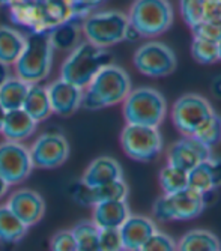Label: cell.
Masks as SVG:
<instances>
[{
  "mask_svg": "<svg viewBox=\"0 0 221 251\" xmlns=\"http://www.w3.org/2000/svg\"><path fill=\"white\" fill-rule=\"evenodd\" d=\"M27 230L29 227L6 204L0 206V242L15 244L26 236Z\"/></svg>",
  "mask_w": 221,
  "mask_h": 251,
  "instance_id": "cell-21",
  "label": "cell"
},
{
  "mask_svg": "<svg viewBox=\"0 0 221 251\" xmlns=\"http://www.w3.org/2000/svg\"><path fill=\"white\" fill-rule=\"evenodd\" d=\"M174 53L161 42H147L136 51L134 66L147 77H166L176 70Z\"/></svg>",
  "mask_w": 221,
  "mask_h": 251,
  "instance_id": "cell-10",
  "label": "cell"
},
{
  "mask_svg": "<svg viewBox=\"0 0 221 251\" xmlns=\"http://www.w3.org/2000/svg\"><path fill=\"white\" fill-rule=\"evenodd\" d=\"M9 78H11V75H9V65H5V63L0 62V86H2Z\"/></svg>",
  "mask_w": 221,
  "mask_h": 251,
  "instance_id": "cell-39",
  "label": "cell"
},
{
  "mask_svg": "<svg viewBox=\"0 0 221 251\" xmlns=\"http://www.w3.org/2000/svg\"><path fill=\"white\" fill-rule=\"evenodd\" d=\"M211 92L217 100H221V75H217L211 83Z\"/></svg>",
  "mask_w": 221,
  "mask_h": 251,
  "instance_id": "cell-38",
  "label": "cell"
},
{
  "mask_svg": "<svg viewBox=\"0 0 221 251\" xmlns=\"http://www.w3.org/2000/svg\"><path fill=\"white\" fill-rule=\"evenodd\" d=\"M129 215L126 200L101 201L94 204L92 221L98 229H119Z\"/></svg>",
  "mask_w": 221,
  "mask_h": 251,
  "instance_id": "cell-18",
  "label": "cell"
},
{
  "mask_svg": "<svg viewBox=\"0 0 221 251\" xmlns=\"http://www.w3.org/2000/svg\"><path fill=\"white\" fill-rule=\"evenodd\" d=\"M6 206L27 227L39 223L46 214V201L33 190H18L12 193Z\"/></svg>",
  "mask_w": 221,
  "mask_h": 251,
  "instance_id": "cell-14",
  "label": "cell"
},
{
  "mask_svg": "<svg viewBox=\"0 0 221 251\" xmlns=\"http://www.w3.org/2000/svg\"><path fill=\"white\" fill-rule=\"evenodd\" d=\"M166 110L164 97L152 87L131 90L123 101V118L126 124L158 128L166 118Z\"/></svg>",
  "mask_w": 221,
  "mask_h": 251,
  "instance_id": "cell-4",
  "label": "cell"
},
{
  "mask_svg": "<svg viewBox=\"0 0 221 251\" xmlns=\"http://www.w3.org/2000/svg\"><path fill=\"white\" fill-rule=\"evenodd\" d=\"M119 179H123L121 164L112 156H99L87 166L83 173L81 182L86 187L95 188Z\"/></svg>",
  "mask_w": 221,
  "mask_h": 251,
  "instance_id": "cell-17",
  "label": "cell"
},
{
  "mask_svg": "<svg viewBox=\"0 0 221 251\" xmlns=\"http://www.w3.org/2000/svg\"><path fill=\"white\" fill-rule=\"evenodd\" d=\"M29 87V83L23 81L18 77H11L0 86V104H2V107L6 111L23 108Z\"/></svg>",
  "mask_w": 221,
  "mask_h": 251,
  "instance_id": "cell-23",
  "label": "cell"
},
{
  "mask_svg": "<svg viewBox=\"0 0 221 251\" xmlns=\"http://www.w3.org/2000/svg\"><path fill=\"white\" fill-rule=\"evenodd\" d=\"M33 167L56 169L70 156V143L62 134L44 132L29 149Z\"/></svg>",
  "mask_w": 221,
  "mask_h": 251,
  "instance_id": "cell-11",
  "label": "cell"
},
{
  "mask_svg": "<svg viewBox=\"0 0 221 251\" xmlns=\"http://www.w3.org/2000/svg\"><path fill=\"white\" fill-rule=\"evenodd\" d=\"M50 39L54 49H75L78 42V27L73 23L59 26L50 33Z\"/></svg>",
  "mask_w": 221,
  "mask_h": 251,
  "instance_id": "cell-28",
  "label": "cell"
},
{
  "mask_svg": "<svg viewBox=\"0 0 221 251\" xmlns=\"http://www.w3.org/2000/svg\"><path fill=\"white\" fill-rule=\"evenodd\" d=\"M8 3H11V0H0V6H5Z\"/></svg>",
  "mask_w": 221,
  "mask_h": 251,
  "instance_id": "cell-42",
  "label": "cell"
},
{
  "mask_svg": "<svg viewBox=\"0 0 221 251\" xmlns=\"http://www.w3.org/2000/svg\"><path fill=\"white\" fill-rule=\"evenodd\" d=\"M8 188H9V184H8V182L2 176H0V199H2L6 194Z\"/></svg>",
  "mask_w": 221,
  "mask_h": 251,
  "instance_id": "cell-40",
  "label": "cell"
},
{
  "mask_svg": "<svg viewBox=\"0 0 221 251\" xmlns=\"http://www.w3.org/2000/svg\"><path fill=\"white\" fill-rule=\"evenodd\" d=\"M131 92V80L125 70L116 65L104 66L87 84L83 92L81 107L87 110H99L125 101Z\"/></svg>",
  "mask_w": 221,
  "mask_h": 251,
  "instance_id": "cell-1",
  "label": "cell"
},
{
  "mask_svg": "<svg viewBox=\"0 0 221 251\" xmlns=\"http://www.w3.org/2000/svg\"><path fill=\"white\" fill-rule=\"evenodd\" d=\"M129 29L128 17L119 11L95 12L83 23V32L87 39L99 49L112 47L126 39Z\"/></svg>",
  "mask_w": 221,
  "mask_h": 251,
  "instance_id": "cell-6",
  "label": "cell"
},
{
  "mask_svg": "<svg viewBox=\"0 0 221 251\" xmlns=\"http://www.w3.org/2000/svg\"><path fill=\"white\" fill-rule=\"evenodd\" d=\"M23 110L36 122L46 121L53 113L47 94V87H44L39 83L30 84L27 97L23 104Z\"/></svg>",
  "mask_w": 221,
  "mask_h": 251,
  "instance_id": "cell-20",
  "label": "cell"
},
{
  "mask_svg": "<svg viewBox=\"0 0 221 251\" xmlns=\"http://www.w3.org/2000/svg\"><path fill=\"white\" fill-rule=\"evenodd\" d=\"M5 118H6V110L2 107V104H0V132H2V128H3Z\"/></svg>",
  "mask_w": 221,
  "mask_h": 251,
  "instance_id": "cell-41",
  "label": "cell"
},
{
  "mask_svg": "<svg viewBox=\"0 0 221 251\" xmlns=\"http://www.w3.org/2000/svg\"><path fill=\"white\" fill-rule=\"evenodd\" d=\"M178 251H212L221 248L220 239L208 230H190L176 244Z\"/></svg>",
  "mask_w": 221,
  "mask_h": 251,
  "instance_id": "cell-24",
  "label": "cell"
},
{
  "mask_svg": "<svg viewBox=\"0 0 221 251\" xmlns=\"http://www.w3.org/2000/svg\"><path fill=\"white\" fill-rule=\"evenodd\" d=\"M51 251H77L75 239L71 230H60L57 232L50 242Z\"/></svg>",
  "mask_w": 221,
  "mask_h": 251,
  "instance_id": "cell-35",
  "label": "cell"
},
{
  "mask_svg": "<svg viewBox=\"0 0 221 251\" xmlns=\"http://www.w3.org/2000/svg\"><path fill=\"white\" fill-rule=\"evenodd\" d=\"M214 113L208 100L196 94H187L173 104L172 121L176 129L185 137H190L200 129Z\"/></svg>",
  "mask_w": 221,
  "mask_h": 251,
  "instance_id": "cell-9",
  "label": "cell"
},
{
  "mask_svg": "<svg viewBox=\"0 0 221 251\" xmlns=\"http://www.w3.org/2000/svg\"><path fill=\"white\" fill-rule=\"evenodd\" d=\"M191 54H193V57H194L196 62L203 63V65L214 63V62L220 60L217 42L206 41V39H202V38H194L193 39Z\"/></svg>",
  "mask_w": 221,
  "mask_h": 251,
  "instance_id": "cell-29",
  "label": "cell"
},
{
  "mask_svg": "<svg viewBox=\"0 0 221 251\" xmlns=\"http://www.w3.org/2000/svg\"><path fill=\"white\" fill-rule=\"evenodd\" d=\"M191 32L194 33V38H202L218 44L221 41V23L200 21L198 25L191 27Z\"/></svg>",
  "mask_w": 221,
  "mask_h": 251,
  "instance_id": "cell-34",
  "label": "cell"
},
{
  "mask_svg": "<svg viewBox=\"0 0 221 251\" xmlns=\"http://www.w3.org/2000/svg\"><path fill=\"white\" fill-rule=\"evenodd\" d=\"M53 44L50 33H33L26 38L25 49L17 59V77L29 84L41 83L51 71Z\"/></svg>",
  "mask_w": 221,
  "mask_h": 251,
  "instance_id": "cell-3",
  "label": "cell"
},
{
  "mask_svg": "<svg viewBox=\"0 0 221 251\" xmlns=\"http://www.w3.org/2000/svg\"><path fill=\"white\" fill-rule=\"evenodd\" d=\"M209 158H212L211 148L198 142L193 135L184 137L182 140L173 143L167 151L169 166L184 170L187 173Z\"/></svg>",
  "mask_w": 221,
  "mask_h": 251,
  "instance_id": "cell-13",
  "label": "cell"
},
{
  "mask_svg": "<svg viewBox=\"0 0 221 251\" xmlns=\"http://www.w3.org/2000/svg\"><path fill=\"white\" fill-rule=\"evenodd\" d=\"M71 232L75 239L77 251H99V229L94 221H80L74 226V229H71Z\"/></svg>",
  "mask_w": 221,
  "mask_h": 251,
  "instance_id": "cell-25",
  "label": "cell"
},
{
  "mask_svg": "<svg viewBox=\"0 0 221 251\" xmlns=\"http://www.w3.org/2000/svg\"><path fill=\"white\" fill-rule=\"evenodd\" d=\"M212 251H221V248H215V250H212Z\"/></svg>",
  "mask_w": 221,
  "mask_h": 251,
  "instance_id": "cell-44",
  "label": "cell"
},
{
  "mask_svg": "<svg viewBox=\"0 0 221 251\" xmlns=\"http://www.w3.org/2000/svg\"><path fill=\"white\" fill-rule=\"evenodd\" d=\"M113 54L91 42H81L66 57L60 70V78L80 89L87 87L104 66L112 65Z\"/></svg>",
  "mask_w": 221,
  "mask_h": 251,
  "instance_id": "cell-2",
  "label": "cell"
},
{
  "mask_svg": "<svg viewBox=\"0 0 221 251\" xmlns=\"http://www.w3.org/2000/svg\"><path fill=\"white\" fill-rule=\"evenodd\" d=\"M126 17L140 38L158 36L172 26L173 8L169 0H136Z\"/></svg>",
  "mask_w": 221,
  "mask_h": 251,
  "instance_id": "cell-5",
  "label": "cell"
},
{
  "mask_svg": "<svg viewBox=\"0 0 221 251\" xmlns=\"http://www.w3.org/2000/svg\"><path fill=\"white\" fill-rule=\"evenodd\" d=\"M209 164H211V170H212V176H214V182L215 187H221V158H209Z\"/></svg>",
  "mask_w": 221,
  "mask_h": 251,
  "instance_id": "cell-37",
  "label": "cell"
},
{
  "mask_svg": "<svg viewBox=\"0 0 221 251\" xmlns=\"http://www.w3.org/2000/svg\"><path fill=\"white\" fill-rule=\"evenodd\" d=\"M26 38L17 30L0 26V62L5 65H14L25 49Z\"/></svg>",
  "mask_w": 221,
  "mask_h": 251,
  "instance_id": "cell-22",
  "label": "cell"
},
{
  "mask_svg": "<svg viewBox=\"0 0 221 251\" xmlns=\"http://www.w3.org/2000/svg\"><path fill=\"white\" fill-rule=\"evenodd\" d=\"M188 188L200 193L203 196L217 190L209 159L202 161L200 164H197L193 170L188 172Z\"/></svg>",
  "mask_w": 221,
  "mask_h": 251,
  "instance_id": "cell-26",
  "label": "cell"
},
{
  "mask_svg": "<svg viewBox=\"0 0 221 251\" xmlns=\"http://www.w3.org/2000/svg\"><path fill=\"white\" fill-rule=\"evenodd\" d=\"M157 232V226L145 215H129L119 227L123 251H139L140 247Z\"/></svg>",
  "mask_w": 221,
  "mask_h": 251,
  "instance_id": "cell-16",
  "label": "cell"
},
{
  "mask_svg": "<svg viewBox=\"0 0 221 251\" xmlns=\"http://www.w3.org/2000/svg\"><path fill=\"white\" fill-rule=\"evenodd\" d=\"M203 21L221 23V0H205Z\"/></svg>",
  "mask_w": 221,
  "mask_h": 251,
  "instance_id": "cell-36",
  "label": "cell"
},
{
  "mask_svg": "<svg viewBox=\"0 0 221 251\" xmlns=\"http://www.w3.org/2000/svg\"><path fill=\"white\" fill-rule=\"evenodd\" d=\"M36 126H38V122L33 121L23 108L9 110L6 111L2 134L5 135V139L8 142L21 143L23 140L29 139L36 131Z\"/></svg>",
  "mask_w": 221,
  "mask_h": 251,
  "instance_id": "cell-19",
  "label": "cell"
},
{
  "mask_svg": "<svg viewBox=\"0 0 221 251\" xmlns=\"http://www.w3.org/2000/svg\"><path fill=\"white\" fill-rule=\"evenodd\" d=\"M203 3L205 0H179L181 15L190 29L203 21Z\"/></svg>",
  "mask_w": 221,
  "mask_h": 251,
  "instance_id": "cell-31",
  "label": "cell"
},
{
  "mask_svg": "<svg viewBox=\"0 0 221 251\" xmlns=\"http://www.w3.org/2000/svg\"><path fill=\"white\" fill-rule=\"evenodd\" d=\"M193 137H196L198 142H202L203 145L209 148L220 143L221 142V116L214 113Z\"/></svg>",
  "mask_w": 221,
  "mask_h": 251,
  "instance_id": "cell-30",
  "label": "cell"
},
{
  "mask_svg": "<svg viewBox=\"0 0 221 251\" xmlns=\"http://www.w3.org/2000/svg\"><path fill=\"white\" fill-rule=\"evenodd\" d=\"M99 251H123L119 229H99Z\"/></svg>",
  "mask_w": 221,
  "mask_h": 251,
  "instance_id": "cell-33",
  "label": "cell"
},
{
  "mask_svg": "<svg viewBox=\"0 0 221 251\" xmlns=\"http://www.w3.org/2000/svg\"><path fill=\"white\" fill-rule=\"evenodd\" d=\"M139 251H178V248L173 238L157 230L140 247Z\"/></svg>",
  "mask_w": 221,
  "mask_h": 251,
  "instance_id": "cell-32",
  "label": "cell"
},
{
  "mask_svg": "<svg viewBox=\"0 0 221 251\" xmlns=\"http://www.w3.org/2000/svg\"><path fill=\"white\" fill-rule=\"evenodd\" d=\"M33 169L29 149L17 142L0 143V176L9 185L20 184Z\"/></svg>",
  "mask_w": 221,
  "mask_h": 251,
  "instance_id": "cell-12",
  "label": "cell"
},
{
  "mask_svg": "<svg viewBox=\"0 0 221 251\" xmlns=\"http://www.w3.org/2000/svg\"><path fill=\"white\" fill-rule=\"evenodd\" d=\"M217 45H218V57H220V60H221V41H220Z\"/></svg>",
  "mask_w": 221,
  "mask_h": 251,
  "instance_id": "cell-43",
  "label": "cell"
},
{
  "mask_svg": "<svg viewBox=\"0 0 221 251\" xmlns=\"http://www.w3.org/2000/svg\"><path fill=\"white\" fill-rule=\"evenodd\" d=\"M160 185L164 194H174L188 188V173L172 166H166L160 172Z\"/></svg>",
  "mask_w": 221,
  "mask_h": 251,
  "instance_id": "cell-27",
  "label": "cell"
},
{
  "mask_svg": "<svg viewBox=\"0 0 221 251\" xmlns=\"http://www.w3.org/2000/svg\"><path fill=\"white\" fill-rule=\"evenodd\" d=\"M51 111L59 116H71L81 107L83 89L65 81L62 78L53 81L47 87Z\"/></svg>",
  "mask_w": 221,
  "mask_h": 251,
  "instance_id": "cell-15",
  "label": "cell"
},
{
  "mask_svg": "<svg viewBox=\"0 0 221 251\" xmlns=\"http://www.w3.org/2000/svg\"><path fill=\"white\" fill-rule=\"evenodd\" d=\"M123 152L136 161H152L163 151V139L158 128L126 124L121 134Z\"/></svg>",
  "mask_w": 221,
  "mask_h": 251,
  "instance_id": "cell-8",
  "label": "cell"
},
{
  "mask_svg": "<svg viewBox=\"0 0 221 251\" xmlns=\"http://www.w3.org/2000/svg\"><path fill=\"white\" fill-rule=\"evenodd\" d=\"M205 196L191 188H185L174 194H164L153 204V215L157 220L185 221L198 217L205 209Z\"/></svg>",
  "mask_w": 221,
  "mask_h": 251,
  "instance_id": "cell-7",
  "label": "cell"
}]
</instances>
